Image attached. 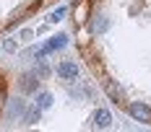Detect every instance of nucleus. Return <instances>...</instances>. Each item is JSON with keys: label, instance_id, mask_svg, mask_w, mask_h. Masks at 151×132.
Here are the masks:
<instances>
[{"label": "nucleus", "instance_id": "nucleus-1", "mask_svg": "<svg viewBox=\"0 0 151 132\" xmlns=\"http://www.w3.org/2000/svg\"><path fill=\"white\" fill-rule=\"evenodd\" d=\"M128 114L136 119V122H151V106L143 101H125Z\"/></svg>", "mask_w": 151, "mask_h": 132}, {"label": "nucleus", "instance_id": "nucleus-2", "mask_svg": "<svg viewBox=\"0 0 151 132\" xmlns=\"http://www.w3.org/2000/svg\"><path fill=\"white\" fill-rule=\"evenodd\" d=\"M58 75H60V80L73 83V80H78V75H81V67H78V62H73V60H63L60 65H58Z\"/></svg>", "mask_w": 151, "mask_h": 132}, {"label": "nucleus", "instance_id": "nucleus-3", "mask_svg": "<svg viewBox=\"0 0 151 132\" xmlns=\"http://www.w3.org/2000/svg\"><path fill=\"white\" fill-rule=\"evenodd\" d=\"M102 88H104V93L117 104V106H125V93H122V88L117 86L112 78H107V75H104V78H102Z\"/></svg>", "mask_w": 151, "mask_h": 132}, {"label": "nucleus", "instance_id": "nucleus-4", "mask_svg": "<svg viewBox=\"0 0 151 132\" xmlns=\"http://www.w3.org/2000/svg\"><path fill=\"white\" fill-rule=\"evenodd\" d=\"M26 106H29V104L24 101V99H13V101H8L5 119H8V122H13V119H24V114H26Z\"/></svg>", "mask_w": 151, "mask_h": 132}, {"label": "nucleus", "instance_id": "nucleus-5", "mask_svg": "<svg viewBox=\"0 0 151 132\" xmlns=\"http://www.w3.org/2000/svg\"><path fill=\"white\" fill-rule=\"evenodd\" d=\"M65 44H68V36H65V34H58V36H52V39H50V42H47L45 47L39 49V60L47 57V55H52V52H58V49H63Z\"/></svg>", "mask_w": 151, "mask_h": 132}, {"label": "nucleus", "instance_id": "nucleus-6", "mask_svg": "<svg viewBox=\"0 0 151 132\" xmlns=\"http://www.w3.org/2000/svg\"><path fill=\"white\" fill-rule=\"evenodd\" d=\"M18 88H21L24 93L39 91V75H37V73H24L21 78H18Z\"/></svg>", "mask_w": 151, "mask_h": 132}, {"label": "nucleus", "instance_id": "nucleus-7", "mask_svg": "<svg viewBox=\"0 0 151 132\" xmlns=\"http://www.w3.org/2000/svg\"><path fill=\"white\" fill-rule=\"evenodd\" d=\"M91 124H94V127H99V130H104V127L112 124V114H109L107 109H96V111H94V117H91Z\"/></svg>", "mask_w": 151, "mask_h": 132}, {"label": "nucleus", "instance_id": "nucleus-8", "mask_svg": "<svg viewBox=\"0 0 151 132\" xmlns=\"http://www.w3.org/2000/svg\"><path fill=\"white\" fill-rule=\"evenodd\" d=\"M107 29H109V21H107V16H94L91 31H94V34H104Z\"/></svg>", "mask_w": 151, "mask_h": 132}, {"label": "nucleus", "instance_id": "nucleus-9", "mask_svg": "<svg viewBox=\"0 0 151 132\" xmlns=\"http://www.w3.org/2000/svg\"><path fill=\"white\" fill-rule=\"evenodd\" d=\"M39 117H42V109L34 104V106H26V114H24V122L26 124H34V122H39Z\"/></svg>", "mask_w": 151, "mask_h": 132}, {"label": "nucleus", "instance_id": "nucleus-10", "mask_svg": "<svg viewBox=\"0 0 151 132\" xmlns=\"http://www.w3.org/2000/svg\"><path fill=\"white\" fill-rule=\"evenodd\" d=\"M37 106H39V109H42V111H45V109H50V106H52V93H50V91H39V93H37Z\"/></svg>", "mask_w": 151, "mask_h": 132}, {"label": "nucleus", "instance_id": "nucleus-11", "mask_svg": "<svg viewBox=\"0 0 151 132\" xmlns=\"http://www.w3.org/2000/svg\"><path fill=\"white\" fill-rule=\"evenodd\" d=\"M65 13H68V8H65V5H60V8H55V11L50 13V18H47V21H50V23H60L63 18H65Z\"/></svg>", "mask_w": 151, "mask_h": 132}, {"label": "nucleus", "instance_id": "nucleus-12", "mask_svg": "<svg viewBox=\"0 0 151 132\" xmlns=\"http://www.w3.org/2000/svg\"><path fill=\"white\" fill-rule=\"evenodd\" d=\"M8 99V83H5V73H0V106Z\"/></svg>", "mask_w": 151, "mask_h": 132}, {"label": "nucleus", "instance_id": "nucleus-13", "mask_svg": "<svg viewBox=\"0 0 151 132\" xmlns=\"http://www.w3.org/2000/svg\"><path fill=\"white\" fill-rule=\"evenodd\" d=\"M73 96H83V99H89V88H86V86H78V88H73Z\"/></svg>", "mask_w": 151, "mask_h": 132}, {"label": "nucleus", "instance_id": "nucleus-14", "mask_svg": "<svg viewBox=\"0 0 151 132\" xmlns=\"http://www.w3.org/2000/svg\"><path fill=\"white\" fill-rule=\"evenodd\" d=\"M3 49H5V52H13V49H16V42H13V39H8V42H3Z\"/></svg>", "mask_w": 151, "mask_h": 132}]
</instances>
